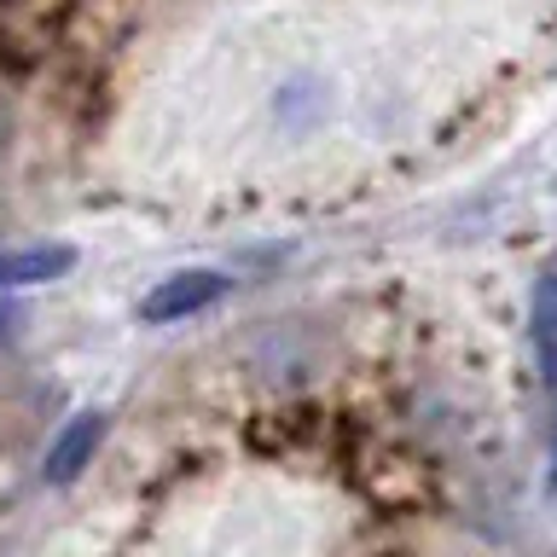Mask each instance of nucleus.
<instances>
[{"instance_id": "nucleus-1", "label": "nucleus", "mask_w": 557, "mask_h": 557, "mask_svg": "<svg viewBox=\"0 0 557 557\" xmlns=\"http://www.w3.org/2000/svg\"><path fill=\"white\" fill-rule=\"evenodd\" d=\"M226 296V278L215 268H186V273H169L139 296V320L146 325H174V320H191V313L215 308Z\"/></svg>"}, {"instance_id": "nucleus-2", "label": "nucleus", "mask_w": 557, "mask_h": 557, "mask_svg": "<svg viewBox=\"0 0 557 557\" xmlns=\"http://www.w3.org/2000/svg\"><path fill=\"white\" fill-rule=\"evenodd\" d=\"M104 442V412H82L70 418V430L47 447V482H76L82 465H94V447Z\"/></svg>"}, {"instance_id": "nucleus-3", "label": "nucleus", "mask_w": 557, "mask_h": 557, "mask_svg": "<svg viewBox=\"0 0 557 557\" xmlns=\"http://www.w3.org/2000/svg\"><path fill=\"white\" fill-rule=\"evenodd\" d=\"M529 337H534V360L540 377L557 389V261H546V273L534 278V302H529Z\"/></svg>"}, {"instance_id": "nucleus-4", "label": "nucleus", "mask_w": 557, "mask_h": 557, "mask_svg": "<svg viewBox=\"0 0 557 557\" xmlns=\"http://www.w3.org/2000/svg\"><path fill=\"white\" fill-rule=\"evenodd\" d=\"M76 268L70 244H29V250H0V285H47Z\"/></svg>"}, {"instance_id": "nucleus-5", "label": "nucleus", "mask_w": 557, "mask_h": 557, "mask_svg": "<svg viewBox=\"0 0 557 557\" xmlns=\"http://www.w3.org/2000/svg\"><path fill=\"white\" fill-rule=\"evenodd\" d=\"M552 465H557V435H552Z\"/></svg>"}, {"instance_id": "nucleus-6", "label": "nucleus", "mask_w": 557, "mask_h": 557, "mask_svg": "<svg viewBox=\"0 0 557 557\" xmlns=\"http://www.w3.org/2000/svg\"><path fill=\"white\" fill-rule=\"evenodd\" d=\"M0 331H7V308H0Z\"/></svg>"}]
</instances>
